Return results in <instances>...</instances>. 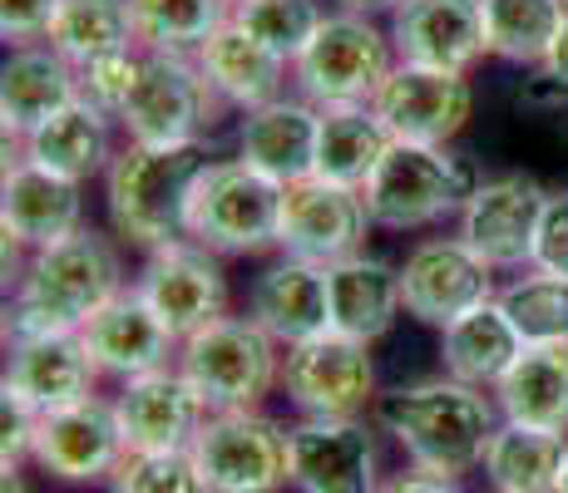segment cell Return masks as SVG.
I'll return each mask as SVG.
<instances>
[{
	"label": "cell",
	"mask_w": 568,
	"mask_h": 493,
	"mask_svg": "<svg viewBox=\"0 0 568 493\" xmlns=\"http://www.w3.org/2000/svg\"><path fill=\"white\" fill-rule=\"evenodd\" d=\"M119 291H124L119 247L84 223L64 243L26 251L20 277L10 281L6 336H50V331L80 336L90 326V316L104 301H114Z\"/></svg>",
	"instance_id": "1"
},
{
	"label": "cell",
	"mask_w": 568,
	"mask_h": 493,
	"mask_svg": "<svg viewBox=\"0 0 568 493\" xmlns=\"http://www.w3.org/2000/svg\"><path fill=\"white\" fill-rule=\"evenodd\" d=\"M376 420L400 454L425 474L465 479L485 464V449L499 430V404L495 394L465 386L455 376H435L420 386H400L376 400Z\"/></svg>",
	"instance_id": "2"
},
{
	"label": "cell",
	"mask_w": 568,
	"mask_h": 493,
	"mask_svg": "<svg viewBox=\"0 0 568 493\" xmlns=\"http://www.w3.org/2000/svg\"><path fill=\"white\" fill-rule=\"evenodd\" d=\"M207 138L193 144H124L104 173V207L119 243L159 251L189 237L193 197L213 168Z\"/></svg>",
	"instance_id": "3"
},
{
	"label": "cell",
	"mask_w": 568,
	"mask_h": 493,
	"mask_svg": "<svg viewBox=\"0 0 568 493\" xmlns=\"http://www.w3.org/2000/svg\"><path fill=\"white\" fill-rule=\"evenodd\" d=\"M479 188V173L469 158L440 144H390L376 173L366 178V213L381 233H425L445 217H460Z\"/></svg>",
	"instance_id": "4"
},
{
	"label": "cell",
	"mask_w": 568,
	"mask_h": 493,
	"mask_svg": "<svg viewBox=\"0 0 568 493\" xmlns=\"http://www.w3.org/2000/svg\"><path fill=\"white\" fill-rule=\"evenodd\" d=\"M282 350L253 316H217L213 326L193 331L179 350V370L193 380L213 414L223 410H262L282 386Z\"/></svg>",
	"instance_id": "5"
},
{
	"label": "cell",
	"mask_w": 568,
	"mask_h": 493,
	"mask_svg": "<svg viewBox=\"0 0 568 493\" xmlns=\"http://www.w3.org/2000/svg\"><path fill=\"white\" fill-rule=\"evenodd\" d=\"M396 64H400V54L390 45V30L376 25V16L326 10L316 40L302 50V60L292 64V84H297V94L312 99L316 109L371 104Z\"/></svg>",
	"instance_id": "6"
},
{
	"label": "cell",
	"mask_w": 568,
	"mask_h": 493,
	"mask_svg": "<svg viewBox=\"0 0 568 493\" xmlns=\"http://www.w3.org/2000/svg\"><path fill=\"white\" fill-rule=\"evenodd\" d=\"M282 197H287V183L267 178L243 158H217L193 197L189 237L213 247L217 257H262L277 247Z\"/></svg>",
	"instance_id": "7"
},
{
	"label": "cell",
	"mask_w": 568,
	"mask_h": 493,
	"mask_svg": "<svg viewBox=\"0 0 568 493\" xmlns=\"http://www.w3.org/2000/svg\"><path fill=\"white\" fill-rule=\"evenodd\" d=\"M223 109L227 104L213 94L193 54L144 50V70L119 114V129L129 144H193L217 124Z\"/></svg>",
	"instance_id": "8"
},
{
	"label": "cell",
	"mask_w": 568,
	"mask_h": 493,
	"mask_svg": "<svg viewBox=\"0 0 568 493\" xmlns=\"http://www.w3.org/2000/svg\"><path fill=\"white\" fill-rule=\"evenodd\" d=\"M193 464L207 493H282L292 484L287 430L262 410L207 414L193 440Z\"/></svg>",
	"instance_id": "9"
},
{
	"label": "cell",
	"mask_w": 568,
	"mask_h": 493,
	"mask_svg": "<svg viewBox=\"0 0 568 493\" xmlns=\"http://www.w3.org/2000/svg\"><path fill=\"white\" fill-rule=\"evenodd\" d=\"M282 390L307 420H362L376 404L371 346L342 331H322L282 356Z\"/></svg>",
	"instance_id": "10"
},
{
	"label": "cell",
	"mask_w": 568,
	"mask_h": 493,
	"mask_svg": "<svg viewBox=\"0 0 568 493\" xmlns=\"http://www.w3.org/2000/svg\"><path fill=\"white\" fill-rule=\"evenodd\" d=\"M495 267L465 237H425L400 261V301L420 326L445 331L465 311L495 301Z\"/></svg>",
	"instance_id": "11"
},
{
	"label": "cell",
	"mask_w": 568,
	"mask_h": 493,
	"mask_svg": "<svg viewBox=\"0 0 568 493\" xmlns=\"http://www.w3.org/2000/svg\"><path fill=\"white\" fill-rule=\"evenodd\" d=\"M371 233V213L362 188H346L332 178H297L287 183L282 197V233L277 251L297 261H316V267H332V261L366 251Z\"/></svg>",
	"instance_id": "12"
},
{
	"label": "cell",
	"mask_w": 568,
	"mask_h": 493,
	"mask_svg": "<svg viewBox=\"0 0 568 493\" xmlns=\"http://www.w3.org/2000/svg\"><path fill=\"white\" fill-rule=\"evenodd\" d=\"M371 109H376L381 124H386L390 138H400V144L450 148L455 138L465 134L469 114H475V90H469V74L400 60L396 70H390V80L381 84V94L371 99Z\"/></svg>",
	"instance_id": "13"
},
{
	"label": "cell",
	"mask_w": 568,
	"mask_h": 493,
	"mask_svg": "<svg viewBox=\"0 0 568 493\" xmlns=\"http://www.w3.org/2000/svg\"><path fill=\"white\" fill-rule=\"evenodd\" d=\"M124 454L129 444H124V430H119L114 400L90 394V400L64 404V410L36 420L30 459L50 479H60V484H109L114 469L124 464Z\"/></svg>",
	"instance_id": "14"
},
{
	"label": "cell",
	"mask_w": 568,
	"mask_h": 493,
	"mask_svg": "<svg viewBox=\"0 0 568 493\" xmlns=\"http://www.w3.org/2000/svg\"><path fill=\"white\" fill-rule=\"evenodd\" d=\"M134 287L144 291V301L173 326L179 341H189L193 331H203V326H213L217 316H227L223 257H217L213 247L193 243V237L149 251Z\"/></svg>",
	"instance_id": "15"
},
{
	"label": "cell",
	"mask_w": 568,
	"mask_h": 493,
	"mask_svg": "<svg viewBox=\"0 0 568 493\" xmlns=\"http://www.w3.org/2000/svg\"><path fill=\"white\" fill-rule=\"evenodd\" d=\"M544 197H549V188H539L529 173L479 178L475 197H469L465 213L455 217V223H460L455 237H465L495 271H529Z\"/></svg>",
	"instance_id": "16"
},
{
	"label": "cell",
	"mask_w": 568,
	"mask_h": 493,
	"mask_svg": "<svg viewBox=\"0 0 568 493\" xmlns=\"http://www.w3.org/2000/svg\"><path fill=\"white\" fill-rule=\"evenodd\" d=\"M292 489L302 493H381V454L366 420H307L287 430Z\"/></svg>",
	"instance_id": "17"
},
{
	"label": "cell",
	"mask_w": 568,
	"mask_h": 493,
	"mask_svg": "<svg viewBox=\"0 0 568 493\" xmlns=\"http://www.w3.org/2000/svg\"><path fill=\"white\" fill-rule=\"evenodd\" d=\"M100 386V366H94L84 336L74 331H50V336H10L6 356V400L20 410L54 414L64 404L90 400Z\"/></svg>",
	"instance_id": "18"
},
{
	"label": "cell",
	"mask_w": 568,
	"mask_h": 493,
	"mask_svg": "<svg viewBox=\"0 0 568 493\" xmlns=\"http://www.w3.org/2000/svg\"><path fill=\"white\" fill-rule=\"evenodd\" d=\"M80 336H84V346H90L100 376L119 380V386L179 366V350H183V341L173 336V326L144 301L139 287H124L114 301H104Z\"/></svg>",
	"instance_id": "19"
},
{
	"label": "cell",
	"mask_w": 568,
	"mask_h": 493,
	"mask_svg": "<svg viewBox=\"0 0 568 493\" xmlns=\"http://www.w3.org/2000/svg\"><path fill=\"white\" fill-rule=\"evenodd\" d=\"M119 430H124L129 454H163V449H193L199 430L207 424V404L193 390V380L179 366L154 370V376L124 380L114 394Z\"/></svg>",
	"instance_id": "20"
},
{
	"label": "cell",
	"mask_w": 568,
	"mask_h": 493,
	"mask_svg": "<svg viewBox=\"0 0 568 493\" xmlns=\"http://www.w3.org/2000/svg\"><path fill=\"white\" fill-rule=\"evenodd\" d=\"M386 30L406 64L469 74L489 54L485 0H400Z\"/></svg>",
	"instance_id": "21"
},
{
	"label": "cell",
	"mask_w": 568,
	"mask_h": 493,
	"mask_svg": "<svg viewBox=\"0 0 568 493\" xmlns=\"http://www.w3.org/2000/svg\"><path fill=\"white\" fill-rule=\"evenodd\" d=\"M0 227L26 251L64 243L84 227V183L60 178L30 158H16L6 168V188H0Z\"/></svg>",
	"instance_id": "22"
},
{
	"label": "cell",
	"mask_w": 568,
	"mask_h": 493,
	"mask_svg": "<svg viewBox=\"0 0 568 493\" xmlns=\"http://www.w3.org/2000/svg\"><path fill=\"white\" fill-rule=\"evenodd\" d=\"M247 316L272 336L277 346H302L312 336L332 331V287L326 267L316 261L282 257L262 267L247 287Z\"/></svg>",
	"instance_id": "23"
},
{
	"label": "cell",
	"mask_w": 568,
	"mask_h": 493,
	"mask_svg": "<svg viewBox=\"0 0 568 493\" xmlns=\"http://www.w3.org/2000/svg\"><path fill=\"white\" fill-rule=\"evenodd\" d=\"M316 124L322 109L302 94H282L272 104L243 114L237 124V158L262 168L277 183H297L316 173Z\"/></svg>",
	"instance_id": "24"
},
{
	"label": "cell",
	"mask_w": 568,
	"mask_h": 493,
	"mask_svg": "<svg viewBox=\"0 0 568 493\" xmlns=\"http://www.w3.org/2000/svg\"><path fill=\"white\" fill-rule=\"evenodd\" d=\"M114 124H119L114 114L94 109L90 99H74V104H64L60 114H50L45 124L20 138V158L40 163V168L60 173V178H74V183L104 178L109 163L119 158Z\"/></svg>",
	"instance_id": "25"
},
{
	"label": "cell",
	"mask_w": 568,
	"mask_h": 493,
	"mask_svg": "<svg viewBox=\"0 0 568 493\" xmlns=\"http://www.w3.org/2000/svg\"><path fill=\"white\" fill-rule=\"evenodd\" d=\"M80 99V70L54 45H16L0 70V124L6 138H26L50 114Z\"/></svg>",
	"instance_id": "26"
},
{
	"label": "cell",
	"mask_w": 568,
	"mask_h": 493,
	"mask_svg": "<svg viewBox=\"0 0 568 493\" xmlns=\"http://www.w3.org/2000/svg\"><path fill=\"white\" fill-rule=\"evenodd\" d=\"M193 60H199V70L207 74L213 94L223 99L227 109H237V114H253V109H262V104H272V99L287 94L292 64L277 60V54L262 45V40L247 35L237 20L217 25L213 40H207Z\"/></svg>",
	"instance_id": "27"
},
{
	"label": "cell",
	"mask_w": 568,
	"mask_h": 493,
	"mask_svg": "<svg viewBox=\"0 0 568 493\" xmlns=\"http://www.w3.org/2000/svg\"><path fill=\"white\" fill-rule=\"evenodd\" d=\"M326 287H332V331L366 346H376L396 326V316L406 311L400 267H390L386 257H371V251H352V257L332 261Z\"/></svg>",
	"instance_id": "28"
},
{
	"label": "cell",
	"mask_w": 568,
	"mask_h": 493,
	"mask_svg": "<svg viewBox=\"0 0 568 493\" xmlns=\"http://www.w3.org/2000/svg\"><path fill=\"white\" fill-rule=\"evenodd\" d=\"M519 356H524V336L505 316L499 296L475 306V311H465L460 321H450L440 331V370L475 390H495Z\"/></svg>",
	"instance_id": "29"
},
{
	"label": "cell",
	"mask_w": 568,
	"mask_h": 493,
	"mask_svg": "<svg viewBox=\"0 0 568 493\" xmlns=\"http://www.w3.org/2000/svg\"><path fill=\"white\" fill-rule=\"evenodd\" d=\"M489 394L505 420L568 434V341L524 346V356Z\"/></svg>",
	"instance_id": "30"
},
{
	"label": "cell",
	"mask_w": 568,
	"mask_h": 493,
	"mask_svg": "<svg viewBox=\"0 0 568 493\" xmlns=\"http://www.w3.org/2000/svg\"><path fill=\"white\" fill-rule=\"evenodd\" d=\"M396 144L390 129L371 104H332L322 109L316 124V178L346 183V188H366L376 163Z\"/></svg>",
	"instance_id": "31"
},
{
	"label": "cell",
	"mask_w": 568,
	"mask_h": 493,
	"mask_svg": "<svg viewBox=\"0 0 568 493\" xmlns=\"http://www.w3.org/2000/svg\"><path fill=\"white\" fill-rule=\"evenodd\" d=\"M568 440L539 424H519V420H499L495 440L485 449V474L499 493H554Z\"/></svg>",
	"instance_id": "32"
},
{
	"label": "cell",
	"mask_w": 568,
	"mask_h": 493,
	"mask_svg": "<svg viewBox=\"0 0 568 493\" xmlns=\"http://www.w3.org/2000/svg\"><path fill=\"white\" fill-rule=\"evenodd\" d=\"M568 20V0H485V45L495 60L544 64Z\"/></svg>",
	"instance_id": "33"
},
{
	"label": "cell",
	"mask_w": 568,
	"mask_h": 493,
	"mask_svg": "<svg viewBox=\"0 0 568 493\" xmlns=\"http://www.w3.org/2000/svg\"><path fill=\"white\" fill-rule=\"evenodd\" d=\"M139 50L199 54L217 25L233 20V0H129Z\"/></svg>",
	"instance_id": "34"
},
{
	"label": "cell",
	"mask_w": 568,
	"mask_h": 493,
	"mask_svg": "<svg viewBox=\"0 0 568 493\" xmlns=\"http://www.w3.org/2000/svg\"><path fill=\"white\" fill-rule=\"evenodd\" d=\"M45 45L60 50L74 70L90 64V60H100V54L139 45L129 0H60V10H54V20H50Z\"/></svg>",
	"instance_id": "35"
},
{
	"label": "cell",
	"mask_w": 568,
	"mask_h": 493,
	"mask_svg": "<svg viewBox=\"0 0 568 493\" xmlns=\"http://www.w3.org/2000/svg\"><path fill=\"white\" fill-rule=\"evenodd\" d=\"M233 20L253 40H262L277 60L297 64L302 50L322 30L326 10H322V0H233Z\"/></svg>",
	"instance_id": "36"
},
{
	"label": "cell",
	"mask_w": 568,
	"mask_h": 493,
	"mask_svg": "<svg viewBox=\"0 0 568 493\" xmlns=\"http://www.w3.org/2000/svg\"><path fill=\"white\" fill-rule=\"evenodd\" d=\"M499 306L515 321V331L524 336V346H544V341H568V281L549 277V271H519L505 291Z\"/></svg>",
	"instance_id": "37"
},
{
	"label": "cell",
	"mask_w": 568,
	"mask_h": 493,
	"mask_svg": "<svg viewBox=\"0 0 568 493\" xmlns=\"http://www.w3.org/2000/svg\"><path fill=\"white\" fill-rule=\"evenodd\" d=\"M109 493H207L193 464V449H163V454H124L109 479Z\"/></svg>",
	"instance_id": "38"
},
{
	"label": "cell",
	"mask_w": 568,
	"mask_h": 493,
	"mask_svg": "<svg viewBox=\"0 0 568 493\" xmlns=\"http://www.w3.org/2000/svg\"><path fill=\"white\" fill-rule=\"evenodd\" d=\"M139 70H144V50L129 45V50H114V54H100V60L80 64V99H90L94 109L104 114H124L129 94L139 84Z\"/></svg>",
	"instance_id": "39"
},
{
	"label": "cell",
	"mask_w": 568,
	"mask_h": 493,
	"mask_svg": "<svg viewBox=\"0 0 568 493\" xmlns=\"http://www.w3.org/2000/svg\"><path fill=\"white\" fill-rule=\"evenodd\" d=\"M529 267L568 281V188H554L544 197V217H539V237H534Z\"/></svg>",
	"instance_id": "40"
},
{
	"label": "cell",
	"mask_w": 568,
	"mask_h": 493,
	"mask_svg": "<svg viewBox=\"0 0 568 493\" xmlns=\"http://www.w3.org/2000/svg\"><path fill=\"white\" fill-rule=\"evenodd\" d=\"M60 0H0V35L10 45H40L50 35V20Z\"/></svg>",
	"instance_id": "41"
},
{
	"label": "cell",
	"mask_w": 568,
	"mask_h": 493,
	"mask_svg": "<svg viewBox=\"0 0 568 493\" xmlns=\"http://www.w3.org/2000/svg\"><path fill=\"white\" fill-rule=\"evenodd\" d=\"M30 444H36V414L0 394V469H20V459H30Z\"/></svg>",
	"instance_id": "42"
},
{
	"label": "cell",
	"mask_w": 568,
	"mask_h": 493,
	"mask_svg": "<svg viewBox=\"0 0 568 493\" xmlns=\"http://www.w3.org/2000/svg\"><path fill=\"white\" fill-rule=\"evenodd\" d=\"M381 493H460V479H445V474H425V469H406V474H390Z\"/></svg>",
	"instance_id": "43"
},
{
	"label": "cell",
	"mask_w": 568,
	"mask_h": 493,
	"mask_svg": "<svg viewBox=\"0 0 568 493\" xmlns=\"http://www.w3.org/2000/svg\"><path fill=\"white\" fill-rule=\"evenodd\" d=\"M534 70H539V74H534V80L524 84L519 99H524L529 109H564V104H568V84L559 80V74L544 70V64H534Z\"/></svg>",
	"instance_id": "44"
},
{
	"label": "cell",
	"mask_w": 568,
	"mask_h": 493,
	"mask_svg": "<svg viewBox=\"0 0 568 493\" xmlns=\"http://www.w3.org/2000/svg\"><path fill=\"white\" fill-rule=\"evenodd\" d=\"M544 70H549V74H559V80L568 84V20H564V30H559V40H554V50H549V60H544Z\"/></svg>",
	"instance_id": "45"
},
{
	"label": "cell",
	"mask_w": 568,
	"mask_h": 493,
	"mask_svg": "<svg viewBox=\"0 0 568 493\" xmlns=\"http://www.w3.org/2000/svg\"><path fill=\"white\" fill-rule=\"evenodd\" d=\"M400 0H336V10H352V16H390Z\"/></svg>",
	"instance_id": "46"
},
{
	"label": "cell",
	"mask_w": 568,
	"mask_h": 493,
	"mask_svg": "<svg viewBox=\"0 0 568 493\" xmlns=\"http://www.w3.org/2000/svg\"><path fill=\"white\" fill-rule=\"evenodd\" d=\"M0 474H6L0 493H26V479H20V469H0Z\"/></svg>",
	"instance_id": "47"
},
{
	"label": "cell",
	"mask_w": 568,
	"mask_h": 493,
	"mask_svg": "<svg viewBox=\"0 0 568 493\" xmlns=\"http://www.w3.org/2000/svg\"><path fill=\"white\" fill-rule=\"evenodd\" d=\"M554 493H568V449H564V464H559V479H554Z\"/></svg>",
	"instance_id": "48"
},
{
	"label": "cell",
	"mask_w": 568,
	"mask_h": 493,
	"mask_svg": "<svg viewBox=\"0 0 568 493\" xmlns=\"http://www.w3.org/2000/svg\"><path fill=\"white\" fill-rule=\"evenodd\" d=\"M495 493H499V489H495Z\"/></svg>",
	"instance_id": "49"
}]
</instances>
